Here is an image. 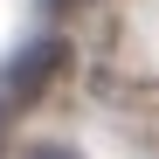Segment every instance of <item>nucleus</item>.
<instances>
[{
  "instance_id": "f257e3e1",
  "label": "nucleus",
  "mask_w": 159,
  "mask_h": 159,
  "mask_svg": "<svg viewBox=\"0 0 159 159\" xmlns=\"http://www.w3.org/2000/svg\"><path fill=\"white\" fill-rule=\"evenodd\" d=\"M62 62H69V42H62V35H42V42H28V48H14L7 69H0V104H35V97L62 76Z\"/></svg>"
},
{
  "instance_id": "f03ea898",
  "label": "nucleus",
  "mask_w": 159,
  "mask_h": 159,
  "mask_svg": "<svg viewBox=\"0 0 159 159\" xmlns=\"http://www.w3.org/2000/svg\"><path fill=\"white\" fill-rule=\"evenodd\" d=\"M28 159H76V152H69V145H35Z\"/></svg>"
},
{
  "instance_id": "7ed1b4c3",
  "label": "nucleus",
  "mask_w": 159,
  "mask_h": 159,
  "mask_svg": "<svg viewBox=\"0 0 159 159\" xmlns=\"http://www.w3.org/2000/svg\"><path fill=\"white\" fill-rule=\"evenodd\" d=\"M48 7H83V0H48Z\"/></svg>"
}]
</instances>
